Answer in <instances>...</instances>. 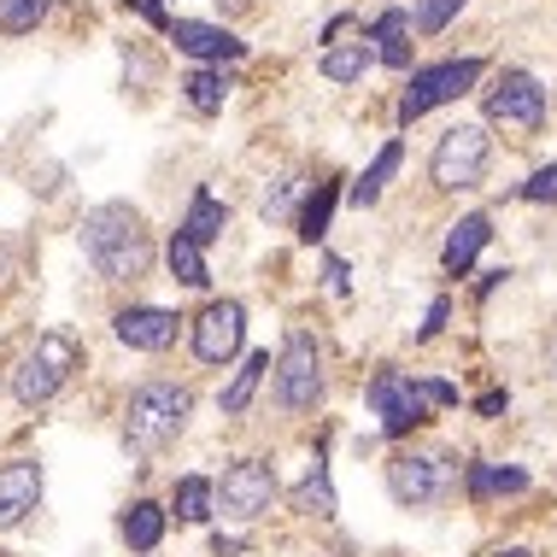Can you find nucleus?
I'll return each instance as SVG.
<instances>
[{
	"label": "nucleus",
	"instance_id": "36",
	"mask_svg": "<svg viewBox=\"0 0 557 557\" xmlns=\"http://www.w3.org/2000/svg\"><path fill=\"white\" fill-rule=\"evenodd\" d=\"M505 405H510L505 394H481V399H475V411H481V417H499V411H505Z\"/></svg>",
	"mask_w": 557,
	"mask_h": 557
},
{
	"label": "nucleus",
	"instance_id": "39",
	"mask_svg": "<svg viewBox=\"0 0 557 557\" xmlns=\"http://www.w3.org/2000/svg\"><path fill=\"white\" fill-rule=\"evenodd\" d=\"M499 557H534V552H529V546H505Z\"/></svg>",
	"mask_w": 557,
	"mask_h": 557
},
{
	"label": "nucleus",
	"instance_id": "2",
	"mask_svg": "<svg viewBox=\"0 0 557 557\" xmlns=\"http://www.w3.org/2000/svg\"><path fill=\"white\" fill-rule=\"evenodd\" d=\"M188 411H194V394L183 382H147L135 387L129 405H124V451L129 458H153L188 429Z\"/></svg>",
	"mask_w": 557,
	"mask_h": 557
},
{
	"label": "nucleus",
	"instance_id": "37",
	"mask_svg": "<svg viewBox=\"0 0 557 557\" xmlns=\"http://www.w3.org/2000/svg\"><path fill=\"white\" fill-rule=\"evenodd\" d=\"M505 276H510V270H487V276H481V288H475V294H481V299H487V294H493V288H499V282H505Z\"/></svg>",
	"mask_w": 557,
	"mask_h": 557
},
{
	"label": "nucleus",
	"instance_id": "20",
	"mask_svg": "<svg viewBox=\"0 0 557 557\" xmlns=\"http://www.w3.org/2000/svg\"><path fill=\"white\" fill-rule=\"evenodd\" d=\"M264 370H276L270 364V352H247V364H240L235 375H230V387L218 394V411L223 417H240L252 405V394H259V382H264Z\"/></svg>",
	"mask_w": 557,
	"mask_h": 557
},
{
	"label": "nucleus",
	"instance_id": "27",
	"mask_svg": "<svg viewBox=\"0 0 557 557\" xmlns=\"http://www.w3.org/2000/svg\"><path fill=\"white\" fill-rule=\"evenodd\" d=\"M299 510H311V517H335V481H329V463L318 458L306 470V481H299Z\"/></svg>",
	"mask_w": 557,
	"mask_h": 557
},
{
	"label": "nucleus",
	"instance_id": "34",
	"mask_svg": "<svg viewBox=\"0 0 557 557\" xmlns=\"http://www.w3.org/2000/svg\"><path fill=\"white\" fill-rule=\"evenodd\" d=\"M323 276H329V288H335V294L352 288V282H346V276H352V270H346V259H323Z\"/></svg>",
	"mask_w": 557,
	"mask_h": 557
},
{
	"label": "nucleus",
	"instance_id": "26",
	"mask_svg": "<svg viewBox=\"0 0 557 557\" xmlns=\"http://www.w3.org/2000/svg\"><path fill=\"white\" fill-rule=\"evenodd\" d=\"M183 95H188L194 112L212 117V112H223V100H230V77H223V71H212V65H206V71H188V77H183Z\"/></svg>",
	"mask_w": 557,
	"mask_h": 557
},
{
	"label": "nucleus",
	"instance_id": "25",
	"mask_svg": "<svg viewBox=\"0 0 557 557\" xmlns=\"http://www.w3.org/2000/svg\"><path fill=\"white\" fill-rule=\"evenodd\" d=\"M164 264H171V276L183 282V288H206V282H212V270H206V247H194V240H183V235H171Z\"/></svg>",
	"mask_w": 557,
	"mask_h": 557
},
{
	"label": "nucleus",
	"instance_id": "28",
	"mask_svg": "<svg viewBox=\"0 0 557 557\" xmlns=\"http://www.w3.org/2000/svg\"><path fill=\"white\" fill-rule=\"evenodd\" d=\"M53 0H0V36H29L41 18H48Z\"/></svg>",
	"mask_w": 557,
	"mask_h": 557
},
{
	"label": "nucleus",
	"instance_id": "5",
	"mask_svg": "<svg viewBox=\"0 0 557 557\" xmlns=\"http://www.w3.org/2000/svg\"><path fill=\"white\" fill-rule=\"evenodd\" d=\"M487 159H493V135L487 129L481 124H451L429 153V176H434V188L458 194V188H475L481 176H487Z\"/></svg>",
	"mask_w": 557,
	"mask_h": 557
},
{
	"label": "nucleus",
	"instance_id": "6",
	"mask_svg": "<svg viewBox=\"0 0 557 557\" xmlns=\"http://www.w3.org/2000/svg\"><path fill=\"white\" fill-rule=\"evenodd\" d=\"M451 481H458V463L441 458V451H399V458H387V493L405 510L441 505L451 493Z\"/></svg>",
	"mask_w": 557,
	"mask_h": 557
},
{
	"label": "nucleus",
	"instance_id": "29",
	"mask_svg": "<svg viewBox=\"0 0 557 557\" xmlns=\"http://www.w3.org/2000/svg\"><path fill=\"white\" fill-rule=\"evenodd\" d=\"M458 12H463V0H417L411 18H417V29H423V36H441V29L458 18Z\"/></svg>",
	"mask_w": 557,
	"mask_h": 557
},
{
	"label": "nucleus",
	"instance_id": "18",
	"mask_svg": "<svg viewBox=\"0 0 557 557\" xmlns=\"http://www.w3.org/2000/svg\"><path fill=\"white\" fill-rule=\"evenodd\" d=\"M164 522H171V510H164V505H153V499H129L124 517H117V534H124L129 552H159Z\"/></svg>",
	"mask_w": 557,
	"mask_h": 557
},
{
	"label": "nucleus",
	"instance_id": "1",
	"mask_svg": "<svg viewBox=\"0 0 557 557\" xmlns=\"http://www.w3.org/2000/svg\"><path fill=\"white\" fill-rule=\"evenodd\" d=\"M83 259L100 270L107 282H141L153 270V230L129 200H100L83 212Z\"/></svg>",
	"mask_w": 557,
	"mask_h": 557
},
{
	"label": "nucleus",
	"instance_id": "40",
	"mask_svg": "<svg viewBox=\"0 0 557 557\" xmlns=\"http://www.w3.org/2000/svg\"><path fill=\"white\" fill-rule=\"evenodd\" d=\"M218 7H230V12H235V7H252V0H218Z\"/></svg>",
	"mask_w": 557,
	"mask_h": 557
},
{
	"label": "nucleus",
	"instance_id": "15",
	"mask_svg": "<svg viewBox=\"0 0 557 557\" xmlns=\"http://www.w3.org/2000/svg\"><path fill=\"white\" fill-rule=\"evenodd\" d=\"M411 29L417 18L405 7H387V12H375L370 29H364V41L375 48V59H382L387 71H411Z\"/></svg>",
	"mask_w": 557,
	"mask_h": 557
},
{
	"label": "nucleus",
	"instance_id": "33",
	"mask_svg": "<svg viewBox=\"0 0 557 557\" xmlns=\"http://www.w3.org/2000/svg\"><path fill=\"white\" fill-rule=\"evenodd\" d=\"M135 12H141L147 24H159V29H171V12H164V0H129Z\"/></svg>",
	"mask_w": 557,
	"mask_h": 557
},
{
	"label": "nucleus",
	"instance_id": "38",
	"mask_svg": "<svg viewBox=\"0 0 557 557\" xmlns=\"http://www.w3.org/2000/svg\"><path fill=\"white\" fill-rule=\"evenodd\" d=\"M212 552H218V557H230V552H240V540H230V534H212Z\"/></svg>",
	"mask_w": 557,
	"mask_h": 557
},
{
	"label": "nucleus",
	"instance_id": "16",
	"mask_svg": "<svg viewBox=\"0 0 557 557\" xmlns=\"http://www.w3.org/2000/svg\"><path fill=\"white\" fill-rule=\"evenodd\" d=\"M493 240V223L487 212H470V218H458L451 223V235H446V247H441V264H446V276H470V264L481 259V247Z\"/></svg>",
	"mask_w": 557,
	"mask_h": 557
},
{
	"label": "nucleus",
	"instance_id": "9",
	"mask_svg": "<svg viewBox=\"0 0 557 557\" xmlns=\"http://www.w3.org/2000/svg\"><path fill=\"white\" fill-rule=\"evenodd\" d=\"M370 411L382 417V434L387 441H405L411 429H423L429 423V394H423V382H411V375H399V370H382L370 382Z\"/></svg>",
	"mask_w": 557,
	"mask_h": 557
},
{
	"label": "nucleus",
	"instance_id": "12",
	"mask_svg": "<svg viewBox=\"0 0 557 557\" xmlns=\"http://www.w3.org/2000/svg\"><path fill=\"white\" fill-rule=\"evenodd\" d=\"M176 329H183V318L164 306H124L112 318V335L129 346V352H164V346H176Z\"/></svg>",
	"mask_w": 557,
	"mask_h": 557
},
{
	"label": "nucleus",
	"instance_id": "24",
	"mask_svg": "<svg viewBox=\"0 0 557 557\" xmlns=\"http://www.w3.org/2000/svg\"><path fill=\"white\" fill-rule=\"evenodd\" d=\"M399 159H405V147H399V141H387L382 153L370 159V171H364V176H358V183H352V206H375V200H382V188L394 183Z\"/></svg>",
	"mask_w": 557,
	"mask_h": 557
},
{
	"label": "nucleus",
	"instance_id": "17",
	"mask_svg": "<svg viewBox=\"0 0 557 557\" xmlns=\"http://www.w3.org/2000/svg\"><path fill=\"white\" fill-rule=\"evenodd\" d=\"M223 230H230V206H223L212 188H194V200H188L183 223H176V235L194 240V247H212V240H223Z\"/></svg>",
	"mask_w": 557,
	"mask_h": 557
},
{
	"label": "nucleus",
	"instance_id": "19",
	"mask_svg": "<svg viewBox=\"0 0 557 557\" xmlns=\"http://www.w3.org/2000/svg\"><path fill=\"white\" fill-rule=\"evenodd\" d=\"M171 510H176V522H212L218 517V481L183 475L171 487Z\"/></svg>",
	"mask_w": 557,
	"mask_h": 557
},
{
	"label": "nucleus",
	"instance_id": "13",
	"mask_svg": "<svg viewBox=\"0 0 557 557\" xmlns=\"http://www.w3.org/2000/svg\"><path fill=\"white\" fill-rule=\"evenodd\" d=\"M36 505H41V463L36 458H7L0 463V534L18 529Z\"/></svg>",
	"mask_w": 557,
	"mask_h": 557
},
{
	"label": "nucleus",
	"instance_id": "35",
	"mask_svg": "<svg viewBox=\"0 0 557 557\" xmlns=\"http://www.w3.org/2000/svg\"><path fill=\"white\" fill-rule=\"evenodd\" d=\"M423 394H429V405H458V387L451 382H423Z\"/></svg>",
	"mask_w": 557,
	"mask_h": 557
},
{
	"label": "nucleus",
	"instance_id": "8",
	"mask_svg": "<svg viewBox=\"0 0 557 557\" xmlns=\"http://www.w3.org/2000/svg\"><path fill=\"white\" fill-rule=\"evenodd\" d=\"M276 505V470L264 458H235L218 481V510L230 522H259Z\"/></svg>",
	"mask_w": 557,
	"mask_h": 557
},
{
	"label": "nucleus",
	"instance_id": "4",
	"mask_svg": "<svg viewBox=\"0 0 557 557\" xmlns=\"http://www.w3.org/2000/svg\"><path fill=\"white\" fill-rule=\"evenodd\" d=\"M77 364H83L77 341H71L65 329H48V335H36V346L24 352V364L12 370V394H18V405H48L59 387L71 382Z\"/></svg>",
	"mask_w": 557,
	"mask_h": 557
},
{
	"label": "nucleus",
	"instance_id": "31",
	"mask_svg": "<svg viewBox=\"0 0 557 557\" xmlns=\"http://www.w3.org/2000/svg\"><path fill=\"white\" fill-rule=\"evenodd\" d=\"M522 200H534V206H557V164H546V171H534L529 183H522Z\"/></svg>",
	"mask_w": 557,
	"mask_h": 557
},
{
	"label": "nucleus",
	"instance_id": "7",
	"mask_svg": "<svg viewBox=\"0 0 557 557\" xmlns=\"http://www.w3.org/2000/svg\"><path fill=\"white\" fill-rule=\"evenodd\" d=\"M475 83H481V59H441L429 71H411V83L399 95V124H417L423 112L446 107V100H463Z\"/></svg>",
	"mask_w": 557,
	"mask_h": 557
},
{
	"label": "nucleus",
	"instance_id": "11",
	"mask_svg": "<svg viewBox=\"0 0 557 557\" xmlns=\"http://www.w3.org/2000/svg\"><path fill=\"white\" fill-rule=\"evenodd\" d=\"M194 358L200 364H230V358L240 352V341H247V311H240V299H212V306L194 318Z\"/></svg>",
	"mask_w": 557,
	"mask_h": 557
},
{
	"label": "nucleus",
	"instance_id": "22",
	"mask_svg": "<svg viewBox=\"0 0 557 557\" xmlns=\"http://www.w3.org/2000/svg\"><path fill=\"white\" fill-rule=\"evenodd\" d=\"M335 206H341V183H318V194H306V206H299V218H294V230H299L306 247H318V240L329 235Z\"/></svg>",
	"mask_w": 557,
	"mask_h": 557
},
{
	"label": "nucleus",
	"instance_id": "3",
	"mask_svg": "<svg viewBox=\"0 0 557 557\" xmlns=\"http://www.w3.org/2000/svg\"><path fill=\"white\" fill-rule=\"evenodd\" d=\"M270 394H276V411L306 417L323 405V352L306 329H294L276 352V370H270Z\"/></svg>",
	"mask_w": 557,
	"mask_h": 557
},
{
	"label": "nucleus",
	"instance_id": "30",
	"mask_svg": "<svg viewBox=\"0 0 557 557\" xmlns=\"http://www.w3.org/2000/svg\"><path fill=\"white\" fill-rule=\"evenodd\" d=\"M299 200V176H276V183L264 188V200H259V212L264 218H288V206Z\"/></svg>",
	"mask_w": 557,
	"mask_h": 557
},
{
	"label": "nucleus",
	"instance_id": "14",
	"mask_svg": "<svg viewBox=\"0 0 557 557\" xmlns=\"http://www.w3.org/2000/svg\"><path fill=\"white\" fill-rule=\"evenodd\" d=\"M164 36L176 41V53L188 59H206V65H223V59H240L247 53V41H235L223 24H200V18H171Z\"/></svg>",
	"mask_w": 557,
	"mask_h": 557
},
{
	"label": "nucleus",
	"instance_id": "23",
	"mask_svg": "<svg viewBox=\"0 0 557 557\" xmlns=\"http://www.w3.org/2000/svg\"><path fill=\"white\" fill-rule=\"evenodd\" d=\"M499 493H529V470L517 463H470V499H499Z\"/></svg>",
	"mask_w": 557,
	"mask_h": 557
},
{
	"label": "nucleus",
	"instance_id": "10",
	"mask_svg": "<svg viewBox=\"0 0 557 557\" xmlns=\"http://www.w3.org/2000/svg\"><path fill=\"white\" fill-rule=\"evenodd\" d=\"M487 117L505 129L534 135L546 124V88H540V77H529V71H499V83L487 88Z\"/></svg>",
	"mask_w": 557,
	"mask_h": 557
},
{
	"label": "nucleus",
	"instance_id": "21",
	"mask_svg": "<svg viewBox=\"0 0 557 557\" xmlns=\"http://www.w3.org/2000/svg\"><path fill=\"white\" fill-rule=\"evenodd\" d=\"M370 65H382L370 41H346V48H329V53L318 59V71H323L329 83H364Z\"/></svg>",
	"mask_w": 557,
	"mask_h": 557
},
{
	"label": "nucleus",
	"instance_id": "32",
	"mask_svg": "<svg viewBox=\"0 0 557 557\" xmlns=\"http://www.w3.org/2000/svg\"><path fill=\"white\" fill-rule=\"evenodd\" d=\"M446 318H451V299L441 294V299H434V306H429V323L417 329V335H423V341H434V335H441V329H446Z\"/></svg>",
	"mask_w": 557,
	"mask_h": 557
}]
</instances>
